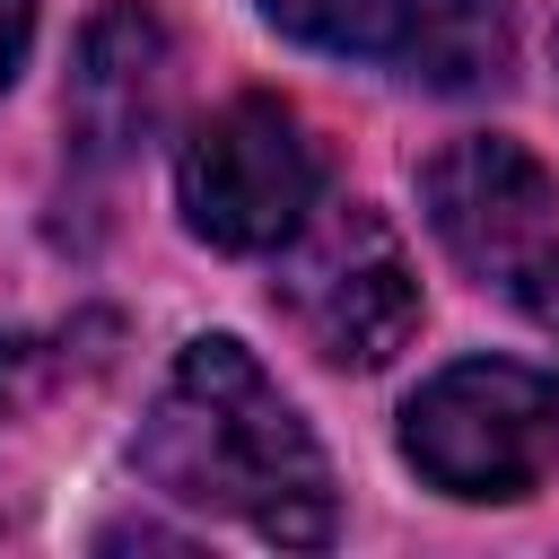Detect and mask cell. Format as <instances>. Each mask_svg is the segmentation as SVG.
Listing matches in <instances>:
<instances>
[{"label":"cell","instance_id":"obj_1","mask_svg":"<svg viewBox=\"0 0 559 559\" xmlns=\"http://www.w3.org/2000/svg\"><path fill=\"white\" fill-rule=\"evenodd\" d=\"M140 472L175 507L236 515L280 550L332 542V463L288 393L262 376V358L227 332L183 341V358L166 367L140 419Z\"/></svg>","mask_w":559,"mask_h":559},{"label":"cell","instance_id":"obj_2","mask_svg":"<svg viewBox=\"0 0 559 559\" xmlns=\"http://www.w3.org/2000/svg\"><path fill=\"white\" fill-rule=\"evenodd\" d=\"M402 454L445 498H524L559 472V376L524 358H463L411 393Z\"/></svg>","mask_w":559,"mask_h":559},{"label":"cell","instance_id":"obj_3","mask_svg":"<svg viewBox=\"0 0 559 559\" xmlns=\"http://www.w3.org/2000/svg\"><path fill=\"white\" fill-rule=\"evenodd\" d=\"M271 297L288 306L306 349L332 367H384L419 332V271H411L402 236L384 227V210H367V201L306 210V227L280 245Z\"/></svg>","mask_w":559,"mask_h":559},{"label":"cell","instance_id":"obj_4","mask_svg":"<svg viewBox=\"0 0 559 559\" xmlns=\"http://www.w3.org/2000/svg\"><path fill=\"white\" fill-rule=\"evenodd\" d=\"M175 192H183V218L201 245L280 253L306 227V210L323 201V157L280 96H236L210 122H192V140L175 157Z\"/></svg>","mask_w":559,"mask_h":559},{"label":"cell","instance_id":"obj_5","mask_svg":"<svg viewBox=\"0 0 559 559\" xmlns=\"http://www.w3.org/2000/svg\"><path fill=\"white\" fill-rule=\"evenodd\" d=\"M419 201H428V227L437 245L480 271V280H515L542 245H550V210H559V183L533 148L498 140V131H472V140H445L428 166H419Z\"/></svg>","mask_w":559,"mask_h":559},{"label":"cell","instance_id":"obj_6","mask_svg":"<svg viewBox=\"0 0 559 559\" xmlns=\"http://www.w3.org/2000/svg\"><path fill=\"white\" fill-rule=\"evenodd\" d=\"M166 87H175V44L140 0H105L79 35V70H70V140L79 157L114 166L131 157L157 122H166Z\"/></svg>","mask_w":559,"mask_h":559},{"label":"cell","instance_id":"obj_7","mask_svg":"<svg viewBox=\"0 0 559 559\" xmlns=\"http://www.w3.org/2000/svg\"><path fill=\"white\" fill-rule=\"evenodd\" d=\"M384 61L428 96H480L515 61V0H393Z\"/></svg>","mask_w":559,"mask_h":559},{"label":"cell","instance_id":"obj_8","mask_svg":"<svg viewBox=\"0 0 559 559\" xmlns=\"http://www.w3.org/2000/svg\"><path fill=\"white\" fill-rule=\"evenodd\" d=\"M262 17L314 52H376V61L393 35V0H262Z\"/></svg>","mask_w":559,"mask_h":559},{"label":"cell","instance_id":"obj_9","mask_svg":"<svg viewBox=\"0 0 559 559\" xmlns=\"http://www.w3.org/2000/svg\"><path fill=\"white\" fill-rule=\"evenodd\" d=\"M507 297H515V306H524L542 332H559V236H550V245H542V253H533V262L507 280Z\"/></svg>","mask_w":559,"mask_h":559},{"label":"cell","instance_id":"obj_10","mask_svg":"<svg viewBox=\"0 0 559 559\" xmlns=\"http://www.w3.org/2000/svg\"><path fill=\"white\" fill-rule=\"evenodd\" d=\"M26 35H35V0H0V87H9L17 61H26Z\"/></svg>","mask_w":559,"mask_h":559}]
</instances>
